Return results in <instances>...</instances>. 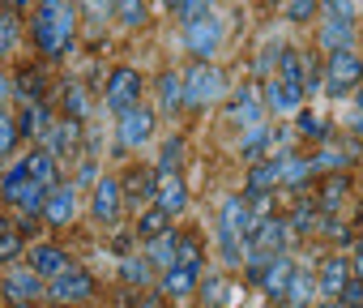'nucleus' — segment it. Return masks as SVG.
<instances>
[{
	"instance_id": "nucleus-55",
	"label": "nucleus",
	"mask_w": 363,
	"mask_h": 308,
	"mask_svg": "<svg viewBox=\"0 0 363 308\" xmlns=\"http://www.w3.org/2000/svg\"><path fill=\"white\" fill-rule=\"evenodd\" d=\"M5 231H13V227H9V219H5V214H0V236H5Z\"/></svg>"
},
{
	"instance_id": "nucleus-12",
	"label": "nucleus",
	"mask_w": 363,
	"mask_h": 308,
	"mask_svg": "<svg viewBox=\"0 0 363 308\" xmlns=\"http://www.w3.org/2000/svg\"><path fill=\"white\" fill-rule=\"evenodd\" d=\"M197 282H201V261H197V265H171V270H162V295H167V299L193 295Z\"/></svg>"
},
{
	"instance_id": "nucleus-44",
	"label": "nucleus",
	"mask_w": 363,
	"mask_h": 308,
	"mask_svg": "<svg viewBox=\"0 0 363 308\" xmlns=\"http://www.w3.org/2000/svg\"><path fill=\"white\" fill-rule=\"evenodd\" d=\"M13 141H18V124H13V116L0 111V159L13 150Z\"/></svg>"
},
{
	"instance_id": "nucleus-16",
	"label": "nucleus",
	"mask_w": 363,
	"mask_h": 308,
	"mask_svg": "<svg viewBox=\"0 0 363 308\" xmlns=\"http://www.w3.org/2000/svg\"><path fill=\"white\" fill-rule=\"evenodd\" d=\"M22 167H26V176H30L39 189H56V176H60V159H56V154H48L43 145L26 154V159H22Z\"/></svg>"
},
{
	"instance_id": "nucleus-24",
	"label": "nucleus",
	"mask_w": 363,
	"mask_h": 308,
	"mask_svg": "<svg viewBox=\"0 0 363 308\" xmlns=\"http://www.w3.org/2000/svg\"><path fill=\"white\" fill-rule=\"evenodd\" d=\"M175 244H179V231H162V236H154L150 240V248H145V261L150 265H158V270H171L175 265Z\"/></svg>"
},
{
	"instance_id": "nucleus-56",
	"label": "nucleus",
	"mask_w": 363,
	"mask_h": 308,
	"mask_svg": "<svg viewBox=\"0 0 363 308\" xmlns=\"http://www.w3.org/2000/svg\"><path fill=\"white\" fill-rule=\"evenodd\" d=\"M354 133H363V111H359V116H354Z\"/></svg>"
},
{
	"instance_id": "nucleus-25",
	"label": "nucleus",
	"mask_w": 363,
	"mask_h": 308,
	"mask_svg": "<svg viewBox=\"0 0 363 308\" xmlns=\"http://www.w3.org/2000/svg\"><path fill=\"white\" fill-rule=\"evenodd\" d=\"M265 99H269V107H274V111H299V99H303V90L286 86L282 77H269V82H265Z\"/></svg>"
},
{
	"instance_id": "nucleus-18",
	"label": "nucleus",
	"mask_w": 363,
	"mask_h": 308,
	"mask_svg": "<svg viewBox=\"0 0 363 308\" xmlns=\"http://www.w3.org/2000/svg\"><path fill=\"white\" fill-rule=\"evenodd\" d=\"M77 137H82V124H77V120H60V124L52 120L48 133H43V141H48L43 150L60 159V154H73V150H77Z\"/></svg>"
},
{
	"instance_id": "nucleus-40",
	"label": "nucleus",
	"mask_w": 363,
	"mask_h": 308,
	"mask_svg": "<svg viewBox=\"0 0 363 308\" xmlns=\"http://www.w3.org/2000/svg\"><path fill=\"white\" fill-rule=\"evenodd\" d=\"M320 9V0H286V18L291 22H312Z\"/></svg>"
},
{
	"instance_id": "nucleus-10",
	"label": "nucleus",
	"mask_w": 363,
	"mask_h": 308,
	"mask_svg": "<svg viewBox=\"0 0 363 308\" xmlns=\"http://www.w3.org/2000/svg\"><path fill=\"white\" fill-rule=\"evenodd\" d=\"M227 116H231L240 128L265 124V107H261V99H257V86H240L235 99H231V107H227Z\"/></svg>"
},
{
	"instance_id": "nucleus-41",
	"label": "nucleus",
	"mask_w": 363,
	"mask_h": 308,
	"mask_svg": "<svg viewBox=\"0 0 363 308\" xmlns=\"http://www.w3.org/2000/svg\"><path fill=\"white\" fill-rule=\"evenodd\" d=\"M235 299V287H227V278H206V304H227Z\"/></svg>"
},
{
	"instance_id": "nucleus-42",
	"label": "nucleus",
	"mask_w": 363,
	"mask_h": 308,
	"mask_svg": "<svg viewBox=\"0 0 363 308\" xmlns=\"http://www.w3.org/2000/svg\"><path fill=\"white\" fill-rule=\"evenodd\" d=\"M18 43V13H0V52H13Z\"/></svg>"
},
{
	"instance_id": "nucleus-20",
	"label": "nucleus",
	"mask_w": 363,
	"mask_h": 308,
	"mask_svg": "<svg viewBox=\"0 0 363 308\" xmlns=\"http://www.w3.org/2000/svg\"><path fill=\"white\" fill-rule=\"evenodd\" d=\"M278 77L295 90H308V60L295 48H278Z\"/></svg>"
},
{
	"instance_id": "nucleus-28",
	"label": "nucleus",
	"mask_w": 363,
	"mask_h": 308,
	"mask_svg": "<svg viewBox=\"0 0 363 308\" xmlns=\"http://www.w3.org/2000/svg\"><path fill=\"white\" fill-rule=\"evenodd\" d=\"M312 163L308 159H295V154H278V189H299L308 180Z\"/></svg>"
},
{
	"instance_id": "nucleus-45",
	"label": "nucleus",
	"mask_w": 363,
	"mask_h": 308,
	"mask_svg": "<svg viewBox=\"0 0 363 308\" xmlns=\"http://www.w3.org/2000/svg\"><path fill=\"white\" fill-rule=\"evenodd\" d=\"M65 103H69V120H82V116H86V90H82L77 82H69V94H65Z\"/></svg>"
},
{
	"instance_id": "nucleus-50",
	"label": "nucleus",
	"mask_w": 363,
	"mask_h": 308,
	"mask_svg": "<svg viewBox=\"0 0 363 308\" xmlns=\"http://www.w3.org/2000/svg\"><path fill=\"white\" fill-rule=\"evenodd\" d=\"M350 274H354V278L363 282V240L354 244V257H350Z\"/></svg>"
},
{
	"instance_id": "nucleus-15",
	"label": "nucleus",
	"mask_w": 363,
	"mask_h": 308,
	"mask_svg": "<svg viewBox=\"0 0 363 308\" xmlns=\"http://www.w3.org/2000/svg\"><path fill=\"white\" fill-rule=\"evenodd\" d=\"M73 261H69V253L65 248H56V244H35L30 248V270L43 278V282H52L56 274H65Z\"/></svg>"
},
{
	"instance_id": "nucleus-13",
	"label": "nucleus",
	"mask_w": 363,
	"mask_h": 308,
	"mask_svg": "<svg viewBox=\"0 0 363 308\" xmlns=\"http://www.w3.org/2000/svg\"><path fill=\"white\" fill-rule=\"evenodd\" d=\"M154 133V111L150 107H128L124 116H120V145H141L145 137Z\"/></svg>"
},
{
	"instance_id": "nucleus-9",
	"label": "nucleus",
	"mask_w": 363,
	"mask_h": 308,
	"mask_svg": "<svg viewBox=\"0 0 363 308\" xmlns=\"http://www.w3.org/2000/svg\"><path fill=\"white\" fill-rule=\"evenodd\" d=\"M43 287H48V282H43L30 265H13V270L5 274V295H9L13 304H30L35 295H43Z\"/></svg>"
},
{
	"instance_id": "nucleus-53",
	"label": "nucleus",
	"mask_w": 363,
	"mask_h": 308,
	"mask_svg": "<svg viewBox=\"0 0 363 308\" xmlns=\"http://www.w3.org/2000/svg\"><path fill=\"white\" fill-rule=\"evenodd\" d=\"M5 99H9V77L0 73V103H5Z\"/></svg>"
},
{
	"instance_id": "nucleus-37",
	"label": "nucleus",
	"mask_w": 363,
	"mask_h": 308,
	"mask_svg": "<svg viewBox=\"0 0 363 308\" xmlns=\"http://www.w3.org/2000/svg\"><path fill=\"white\" fill-rule=\"evenodd\" d=\"M342 197H346V176H329L320 185V210H333Z\"/></svg>"
},
{
	"instance_id": "nucleus-54",
	"label": "nucleus",
	"mask_w": 363,
	"mask_h": 308,
	"mask_svg": "<svg viewBox=\"0 0 363 308\" xmlns=\"http://www.w3.org/2000/svg\"><path fill=\"white\" fill-rule=\"evenodd\" d=\"M141 308H162V295H150V299H145Z\"/></svg>"
},
{
	"instance_id": "nucleus-11",
	"label": "nucleus",
	"mask_w": 363,
	"mask_h": 308,
	"mask_svg": "<svg viewBox=\"0 0 363 308\" xmlns=\"http://www.w3.org/2000/svg\"><path fill=\"white\" fill-rule=\"evenodd\" d=\"M154 206L162 214H179L189 206V189H184V176L171 172V176H158V189H154Z\"/></svg>"
},
{
	"instance_id": "nucleus-46",
	"label": "nucleus",
	"mask_w": 363,
	"mask_h": 308,
	"mask_svg": "<svg viewBox=\"0 0 363 308\" xmlns=\"http://www.w3.org/2000/svg\"><path fill=\"white\" fill-rule=\"evenodd\" d=\"M337 304H342V308H359V304H363V282H359V278H350V282H346V291L337 295Z\"/></svg>"
},
{
	"instance_id": "nucleus-34",
	"label": "nucleus",
	"mask_w": 363,
	"mask_h": 308,
	"mask_svg": "<svg viewBox=\"0 0 363 308\" xmlns=\"http://www.w3.org/2000/svg\"><path fill=\"white\" fill-rule=\"evenodd\" d=\"M218 244H223V261H227V265H244V257H248L244 236H235V231H223V227H218Z\"/></svg>"
},
{
	"instance_id": "nucleus-36",
	"label": "nucleus",
	"mask_w": 363,
	"mask_h": 308,
	"mask_svg": "<svg viewBox=\"0 0 363 308\" xmlns=\"http://www.w3.org/2000/svg\"><path fill=\"white\" fill-rule=\"evenodd\" d=\"M201 261V240L197 236H179L175 244V265H197Z\"/></svg>"
},
{
	"instance_id": "nucleus-57",
	"label": "nucleus",
	"mask_w": 363,
	"mask_h": 308,
	"mask_svg": "<svg viewBox=\"0 0 363 308\" xmlns=\"http://www.w3.org/2000/svg\"><path fill=\"white\" fill-rule=\"evenodd\" d=\"M162 5H167V9H179V0H162Z\"/></svg>"
},
{
	"instance_id": "nucleus-29",
	"label": "nucleus",
	"mask_w": 363,
	"mask_h": 308,
	"mask_svg": "<svg viewBox=\"0 0 363 308\" xmlns=\"http://www.w3.org/2000/svg\"><path fill=\"white\" fill-rule=\"evenodd\" d=\"M278 189V154L248 167V193H274Z\"/></svg>"
},
{
	"instance_id": "nucleus-38",
	"label": "nucleus",
	"mask_w": 363,
	"mask_h": 308,
	"mask_svg": "<svg viewBox=\"0 0 363 308\" xmlns=\"http://www.w3.org/2000/svg\"><path fill=\"white\" fill-rule=\"evenodd\" d=\"M329 22H354V0H320Z\"/></svg>"
},
{
	"instance_id": "nucleus-17",
	"label": "nucleus",
	"mask_w": 363,
	"mask_h": 308,
	"mask_svg": "<svg viewBox=\"0 0 363 308\" xmlns=\"http://www.w3.org/2000/svg\"><path fill=\"white\" fill-rule=\"evenodd\" d=\"M120 202H124L120 180H116V176H103V180L94 185V219H99V223H116Z\"/></svg>"
},
{
	"instance_id": "nucleus-14",
	"label": "nucleus",
	"mask_w": 363,
	"mask_h": 308,
	"mask_svg": "<svg viewBox=\"0 0 363 308\" xmlns=\"http://www.w3.org/2000/svg\"><path fill=\"white\" fill-rule=\"evenodd\" d=\"M77 210V189L60 185V189H48V202H43V223L48 227H65Z\"/></svg>"
},
{
	"instance_id": "nucleus-33",
	"label": "nucleus",
	"mask_w": 363,
	"mask_h": 308,
	"mask_svg": "<svg viewBox=\"0 0 363 308\" xmlns=\"http://www.w3.org/2000/svg\"><path fill=\"white\" fill-rule=\"evenodd\" d=\"M171 227V214H162L158 206H150L141 219H137V236H145V240H154V236H162Z\"/></svg>"
},
{
	"instance_id": "nucleus-23",
	"label": "nucleus",
	"mask_w": 363,
	"mask_h": 308,
	"mask_svg": "<svg viewBox=\"0 0 363 308\" xmlns=\"http://www.w3.org/2000/svg\"><path fill=\"white\" fill-rule=\"evenodd\" d=\"M269 145H274V128H269V124H252V128H244V137H240V154H244L248 163H261Z\"/></svg>"
},
{
	"instance_id": "nucleus-3",
	"label": "nucleus",
	"mask_w": 363,
	"mask_h": 308,
	"mask_svg": "<svg viewBox=\"0 0 363 308\" xmlns=\"http://www.w3.org/2000/svg\"><path fill=\"white\" fill-rule=\"evenodd\" d=\"M227 94V73L218 65H206L197 60L189 73H184V103L189 107H206V103H218Z\"/></svg>"
},
{
	"instance_id": "nucleus-39",
	"label": "nucleus",
	"mask_w": 363,
	"mask_h": 308,
	"mask_svg": "<svg viewBox=\"0 0 363 308\" xmlns=\"http://www.w3.org/2000/svg\"><path fill=\"white\" fill-rule=\"evenodd\" d=\"M316 214H320L316 206H299V210L291 214V223H286V231H291V236H308V231H312V219H316Z\"/></svg>"
},
{
	"instance_id": "nucleus-6",
	"label": "nucleus",
	"mask_w": 363,
	"mask_h": 308,
	"mask_svg": "<svg viewBox=\"0 0 363 308\" xmlns=\"http://www.w3.org/2000/svg\"><path fill=\"white\" fill-rule=\"evenodd\" d=\"M103 99H107V107H111L116 116H124L128 107H137V99H141V77H137V69H111Z\"/></svg>"
},
{
	"instance_id": "nucleus-30",
	"label": "nucleus",
	"mask_w": 363,
	"mask_h": 308,
	"mask_svg": "<svg viewBox=\"0 0 363 308\" xmlns=\"http://www.w3.org/2000/svg\"><path fill=\"white\" fill-rule=\"evenodd\" d=\"M158 103H162V111H171V107L184 103V77L171 73V69H162V77H158Z\"/></svg>"
},
{
	"instance_id": "nucleus-32",
	"label": "nucleus",
	"mask_w": 363,
	"mask_h": 308,
	"mask_svg": "<svg viewBox=\"0 0 363 308\" xmlns=\"http://www.w3.org/2000/svg\"><path fill=\"white\" fill-rule=\"evenodd\" d=\"M179 159H184V137H167L154 172H158V176H171V172H179Z\"/></svg>"
},
{
	"instance_id": "nucleus-35",
	"label": "nucleus",
	"mask_w": 363,
	"mask_h": 308,
	"mask_svg": "<svg viewBox=\"0 0 363 308\" xmlns=\"http://www.w3.org/2000/svg\"><path fill=\"white\" fill-rule=\"evenodd\" d=\"M111 18H120L124 26H141L145 22V0H111Z\"/></svg>"
},
{
	"instance_id": "nucleus-19",
	"label": "nucleus",
	"mask_w": 363,
	"mask_h": 308,
	"mask_svg": "<svg viewBox=\"0 0 363 308\" xmlns=\"http://www.w3.org/2000/svg\"><path fill=\"white\" fill-rule=\"evenodd\" d=\"M320 48L333 56V52H354V22H320Z\"/></svg>"
},
{
	"instance_id": "nucleus-27",
	"label": "nucleus",
	"mask_w": 363,
	"mask_h": 308,
	"mask_svg": "<svg viewBox=\"0 0 363 308\" xmlns=\"http://www.w3.org/2000/svg\"><path fill=\"white\" fill-rule=\"evenodd\" d=\"M218 227H223V231H235V236H248L252 214H248L244 197H227V202H223V219H218Z\"/></svg>"
},
{
	"instance_id": "nucleus-43",
	"label": "nucleus",
	"mask_w": 363,
	"mask_h": 308,
	"mask_svg": "<svg viewBox=\"0 0 363 308\" xmlns=\"http://www.w3.org/2000/svg\"><path fill=\"white\" fill-rule=\"evenodd\" d=\"M22 257V231H5V236H0V261H18Z\"/></svg>"
},
{
	"instance_id": "nucleus-8",
	"label": "nucleus",
	"mask_w": 363,
	"mask_h": 308,
	"mask_svg": "<svg viewBox=\"0 0 363 308\" xmlns=\"http://www.w3.org/2000/svg\"><path fill=\"white\" fill-rule=\"evenodd\" d=\"M354 274H350V257H325V265H320V274H316V295H325L329 304L346 291V282H350Z\"/></svg>"
},
{
	"instance_id": "nucleus-47",
	"label": "nucleus",
	"mask_w": 363,
	"mask_h": 308,
	"mask_svg": "<svg viewBox=\"0 0 363 308\" xmlns=\"http://www.w3.org/2000/svg\"><path fill=\"white\" fill-rule=\"evenodd\" d=\"M82 9H86V18L103 22V18H111V0H82Z\"/></svg>"
},
{
	"instance_id": "nucleus-4",
	"label": "nucleus",
	"mask_w": 363,
	"mask_h": 308,
	"mask_svg": "<svg viewBox=\"0 0 363 308\" xmlns=\"http://www.w3.org/2000/svg\"><path fill=\"white\" fill-rule=\"evenodd\" d=\"M218 43H223V18H218L214 9H206V13H197L193 22H184V48H189L197 60L210 65V56L218 52Z\"/></svg>"
},
{
	"instance_id": "nucleus-52",
	"label": "nucleus",
	"mask_w": 363,
	"mask_h": 308,
	"mask_svg": "<svg viewBox=\"0 0 363 308\" xmlns=\"http://www.w3.org/2000/svg\"><path fill=\"white\" fill-rule=\"evenodd\" d=\"M39 9H69V0H39Z\"/></svg>"
},
{
	"instance_id": "nucleus-59",
	"label": "nucleus",
	"mask_w": 363,
	"mask_h": 308,
	"mask_svg": "<svg viewBox=\"0 0 363 308\" xmlns=\"http://www.w3.org/2000/svg\"><path fill=\"white\" fill-rule=\"evenodd\" d=\"M52 308H69V304H52Z\"/></svg>"
},
{
	"instance_id": "nucleus-58",
	"label": "nucleus",
	"mask_w": 363,
	"mask_h": 308,
	"mask_svg": "<svg viewBox=\"0 0 363 308\" xmlns=\"http://www.w3.org/2000/svg\"><path fill=\"white\" fill-rule=\"evenodd\" d=\"M325 308H342V304H337V299H333V304H325Z\"/></svg>"
},
{
	"instance_id": "nucleus-21",
	"label": "nucleus",
	"mask_w": 363,
	"mask_h": 308,
	"mask_svg": "<svg viewBox=\"0 0 363 308\" xmlns=\"http://www.w3.org/2000/svg\"><path fill=\"white\" fill-rule=\"evenodd\" d=\"M120 189H124L128 202H150L154 189H158V172H154V167H133V172L120 180Z\"/></svg>"
},
{
	"instance_id": "nucleus-2",
	"label": "nucleus",
	"mask_w": 363,
	"mask_h": 308,
	"mask_svg": "<svg viewBox=\"0 0 363 308\" xmlns=\"http://www.w3.org/2000/svg\"><path fill=\"white\" fill-rule=\"evenodd\" d=\"M359 82H363V56H359V52H333L329 65H325L320 90H325L329 99H346V94H354Z\"/></svg>"
},
{
	"instance_id": "nucleus-49",
	"label": "nucleus",
	"mask_w": 363,
	"mask_h": 308,
	"mask_svg": "<svg viewBox=\"0 0 363 308\" xmlns=\"http://www.w3.org/2000/svg\"><path fill=\"white\" fill-rule=\"evenodd\" d=\"M299 128H303L308 137H325V124H320L312 111H299Z\"/></svg>"
},
{
	"instance_id": "nucleus-26",
	"label": "nucleus",
	"mask_w": 363,
	"mask_h": 308,
	"mask_svg": "<svg viewBox=\"0 0 363 308\" xmlns=\"http://www.w3.org/2000/svg\"><path fill=\"white\" fill-rule=\"evenodd\" d=\"M48 124H52L48 103H22V120H18V133H22V137H43Z\"/></svg>"
},
{
	"instance_id": "nucleus-1",
	"label": "nucleus",
	"mask_w": 363,
	"mask_h": 308,
	"mask_svg": "<svg viewBox=\"0 0 363 308\" xmlns=\"http://www.w3.org/2000/svg\"><path fill=\"white\" fill-rule=\"evenodd\" d=\"M73 31H77L73 9H39L35 22H30V35H35L39 52H43L48 60L69 56V48H73Z\"/></svg>"
},
{
	"instance_id": "nucleus-48",
	"label": "nucleus",
	"mask_w": 363,
	"mask_h": 308,
	"mask_svg": "<svg viewBox=\"0 0 363 308\" xmlns=\"http://www.w3.org/2000/svg\"><path fill=\"white\" fill-rule=\"evenodd\" d=\"M120 274H124L128 282H145V274H150V261H124V265H120Z\"/></svg>"
},
{
	"instance_id": "nucleus-31",
	"label": "nucleus",
	"mask_w": 363,
	"mask_h": 308,
	"mask_svg": "<svg viewBox=\"0 0 363 308\" xmlns=\"http://www.w3.org/2000/svg\"><path fill=\"white\" fill-rule=\"evenodd\" d=\"M286 299H291L295 308H308V304L316 299V278H312V274H303V270H295V274H291V282H286Z\"/></svg>"
},
{
	"instance_id": "nucleus-60",
	"label": "nucleus",
	"mask_w": 363,
	"mask_h": 308,
	"mask_svg": "<svg viewBox=\"0 0 363 308\" xmlns=\"http://www.w3.org/2000/svg\"><path fill=\"white\" fill-rule=\"evenodd\" d=\"M13 308H30V304H13Z\"/></svg>"
},
{
	"instance_id": "nucleus-51",
	"label": "nucleus",
	"mask_w": 363,
	"mask_h": 308,
	"mask_svg": "<svg viewBox=\"0 0 363 308\" xmlns=\"http://www.w3.org/2000/svg\"><path fill=\"white\" fill-rule=\"evenodd\" d=\"M346 159H342V154H320V159H316V167H342Z\"/></svg>"
},
{
	"instance_id": "nucleus-7",
	"label": "nucleus",
	"mask_w": 363,
	"mask_h": 308,
	"mask_svg": "<svg viewBox=\"0 0 363 308\" xmlns=\"http://www.w3.org/2000/svg\"><path fill=\"white\" fill-rule=\"evenodd\" d=\"M286 223L282 219H252V227H248V236H244V244L248 248H257V253H282V244H286Z\"/></svg>"
},
{
	"instance_id": "nucleus-22",
	"label": "nucleus",
	"mask_w": 363,
	"mask_h": 308,
	"mask_svg": "<svg viewBox=\"0 0 363 308\" xmlns=\"http://www.w3.org/2000/svg\"><path fill=\"white\" fill-rule=\"evenodd\" d=\"M291 274H295V265H291V257H282V253H274V261L265 265V274H261V287H265V295H286V282H291Z\"/></svg>"
},
{
	"instance_id": "nucleus-5",
	"label": "nucleus",
	"mask_w": 363,
	"mask_h": 308,
	"mask_svg": "<svg viewBox=\"0 0 363 308\" xmlns=\"http://www.w3.org/2000/svg\"><path fill=\"white\" fill-rule=\"evenodd\" d=\"M43 295H52L56 304H77V299H90V295H94V274H90V270H82V265H69L65 274H56V278L43 287Z\"/></svg>"
}]
</instances>
